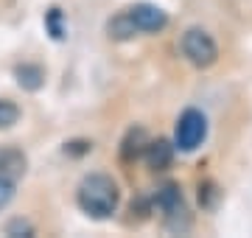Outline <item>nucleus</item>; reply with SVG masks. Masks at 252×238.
Returning <instances> with one entry per match:
<instances>
[{
  "instance_id": "nucleus-1",
  "label": "nucleus",
  "mask_w": 252,
  "mask_h": 238,
  "mask_svg": "<svg viewBox=\"0 0 252 238\" xmlns=\"http://www.w3.org/2000/svg\"><path fill=\"white\" fill-rule=\"evenodd\" d=\"M76 202H79L81 210L87 216H93V219H109L118 210L121 191H118V182L109 174H87L79 182Z\"/></svg>"
},
{
  "instance_id": "nucleus-2",
  "label": "nucleus",
  "mask_w": 252,
  "mask_h": 238,
  "mask_svg": "<svg viewBox=\"0 0 252 238\" xmlns=\"http://www.w3.org/2000/svg\"><path fill=\"white\" fill-rule=\"evenodd\" d=\"M180 48H182V54H185V59L193 67H202V70L210 67V64H216V59H219L216 39L210 37L205 28H188L180 39Z\"/></svg>"
},
{
  "instance_id": "nucleus-3",
  "label": "nucleus",
  "mask_w": 252,
  "mask_h": 238,
  "mask_svg": "<svg viewBox=\"0 0 252 238\" xmlns=\"http://www.w3.org/2000/svg\"><path fill=\"white\" fill-rule=\"evenodd\" d=\"M205 138H207V118L199 110H185L177 120V129H174V149L190 154L205 143Z\"/></svg>"
},
{
  "instance_id": "nucleus-4",
  "label": "nucleus",
  "mask_w": 252,
  "mask_h": 238,
  "mask_svg": "<svg viewBox=\"0 0 252 238\" xmlns=\"http://www.w3.org/2000/svg\"><path fill=\"white\" fill-rule=\"evenodd\" d=\"M126 11H129L132 23L137 26V31H146V34H157V31H162L168 26V14L160 6H154V3H135Z\"/></svg>"
},
{
  "instance_id": "nucleus-5",
  "label": "nucleus",
  "mask_w": 252,
  "mask_h": 238,
  "mask_svg": "<svg viewBox=\"0 0 252 238\" xmlns=\"http://www.w3.org/2000/svg\"><path fill=\"white\" fill-rule=\"evenodd\" d=\"M28 160L17 146H0V177H6L11 182H17L26 174Z\"/></svg>"
},
{
  "instance_id": "nucleus-6",
  "label": "nucleus",
  "mask_w": 252,
  "mask_h": 238,
  "mask_svg": "<svg viewBox=\"0 0 252 238\" xmlns=\"http://www.w3.org/2000/svg\"><path fill=\"white\" fill-rule=\"evenodd\" d=\"M146 163H149V168H154V171H162V168H168L174 160V146L168 143V140H152V143H146Z\"/></svg>"
},
{
  "instance_id": "nucleus-7",
  "label": "nucleus",
  "mask_w": 252,
  "mask_h": 238,
  "mask_svg": "<svg viewBox=\"0 0 252 238\" xmlns=\"http://www.w3.org/2000/svg\"><path fill=\"white\" fill-rule=\"evenodd\" d=\"M14 76H17V84L23 90H39L42 84H45V70L39 67V64H31V62H23L14 67Z\"/></svg>"
},
{
  "instance_id": "nucleus-8",
  "label": "nucleus",
  "mask_w": 252,
  "mask_h": 238,
  "mask_svg": "<svg viewBox=\"0 0 252 238\" xmlns=\"http://www.w3.org/2000/svg\"><path fill=\"white\" fill-rule=\"evenodd\" d=\"M107 31H109L112 39H132L137 34V26L132 23L129 11H121V14H115V17L107 23Z\"/></svg>"
},
{
  "instance_id": "nucleus-9",
  "label": "nucleus",
  "mask_w": 252,
  "mask_h": 238,
  "mask_svg": "<svg viewBox=\"0 0 252 238\" xmlns=\"http://www.w3.org/2000/svg\"><path fill=\"white\" fill-rule=\"evenodd\" d=\"M157 202H160V208L168 216H177V213H185V208H182V193L177 185H165L160 191V196H157Z\"/></svg>"
},
{
  "instance_id": "nucleus-10",
  "label": "nucleus",
  "mask_w": 252,
  "mask_h": 238,
  "mask_svg": "<svg viewBox=\"0 0 252 238\" xmlns=\"http://www.w3.org/2000/svg\"><path fill=\"white\" fill-rule=\"evenodd\" d=\"M20 120V107L9 98H0V129H11Z\"/></svg>"
},
{
  "instance_id": "nucleus-11",
  "label": "nucleus",
  "mask_w": 252,
  "mask_h": 238,
  "mask_svg": "<svg viewBox=\"0 0 252 238\" xmlns=\"http://www.w3.org/2000/svg\"><path fill=\"white\" fill-rule=\"evenodd\" d=\"M48 28H51V37H54V39H62L64 37L62 11H59V9H51V14H48Z\"/></svg>"
},
{
  "instance_id": "nucleus-12",
  "label": "nucleus",
  "mask_w": 252,
  "mask_h": 238,
  "mask_svg": "<svg viewBox=\"0 0 252 238\" xmlns=\"http://www.w3.org/2000/svg\"><path fill=\"white\" fill-rule=\"evenodd\" d=\"M6 236H34V227L23 219H14L9 227H6Z\"/></svg>"
},
{
  "instance_id": "nucleus-13",
  "label": "nucleus",
  "mask_w": 252,
  "mask_h": 238,
  "mask_svg": "<svg viewBox=\"0 0 252 238\" xmlns=\"http://www.w3.org/2000/svg\"><path fill=\"white\" fill-rule=\"evenodd\" d=\"M11 199H14V182L6 179V177H0V210H3Z\"/></svg>"
}]
</instances>
